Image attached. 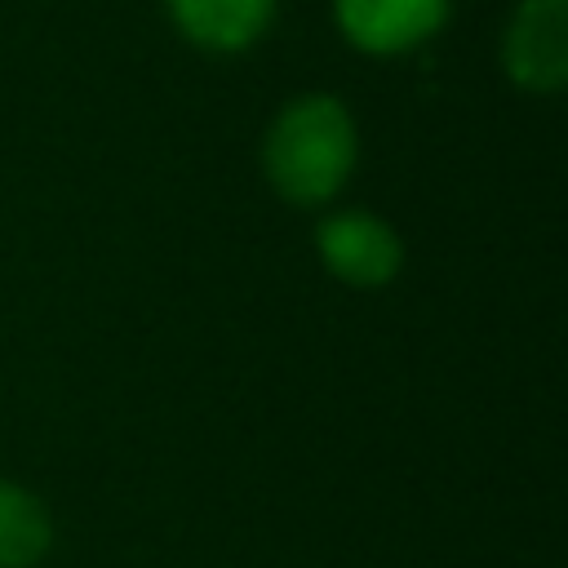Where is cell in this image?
<instances>
[{
    "instance_id": "5b68a950",
    "label": "cell",
    "mask_w": 568,
    "mask_h": 568,
    "mask_svg": "<svg viewBox=\"0 0 568 568\" xmlns=\"http://www.w3.org/2000/svg\"><path fill=\"white\" fill-rule=\"evenodd\" d=\"M169 13L191 44L235 53L266 31L275 0H169Z\"/></svg>"
},
{
    "instance_id": "277c9868",
    "label": "cell",
    "mask_w": 568,
    "mask_h": 568,
    "mask_svg": "<svg viewBox=\"0 0 568 568\" xmlns=\"http://www.w3.org/2000/svg\"><path fill=\"white\" fill-rule=\"evenodd\" d=\"M333 13L355 49L386 58L430 40L448 18V0H333Z\"/></svg>"
},
{
    "instance_id": "3957f363",
    "label": "cell",
    "mask_w": 568,
    "mask_h": 568,
    "mask_svg": "<svg viewBox=\"0 0 568 568\" xmlns=\"http://www.w3.org/2000/svg\"><path fill=\"white\" fill-rule=\"evenodd\" d=\"M315 248H320L324 266L351 288H382L404 266V244H399L395 226L364 209L324 217L315 231Z\"/></svg>"
},
{
    "instance_id": "6da1fadb",
    "label": "cell",
    "mask_w": 568,
    "mask_h": 568,
    "mask_svg": "<svg viewBox=\"0 0 568 568\" xmlns=\"http://www.w3.org/2000/svg\"><path fill=\"white\" fill-rule=\"evenodd\" d=\"M355 151L359 142L351 111L328 93H306L271 120L262 164L288 204H324L351 178Z\"/></svg>"
},
{
    "instance_id": "7a4b0ae2",
    "label": "cell",
    "mask_w": 568,
    "mask_h": 568,
    "mask_svg": "<svg viewBox=\"0 0 568 568\" xmlns=\"http://www.w3.org/2000/svg\"><path fill=\"white\" fill-rule=\"evenodd\" d=\"M501 67L519 89H568V0H519L501 36Z\"/></svg>"
},
{
    "instance_id": "8992f818",
    "label": "cell",
    "mask_w": 568,
    "mask_h": 568,
    "mask_svg": "<svg viewBox=\"0 0 568 568\" xmlns=\"http://www.w3.org/2000/svg\"><path fill=\"white\" fill-rule=\"evenodd\" d=\"M49 515L44 506L18 488L0 479V568H31L40 564V555L49 550Z\"/></svg>"
}]
</instances>
